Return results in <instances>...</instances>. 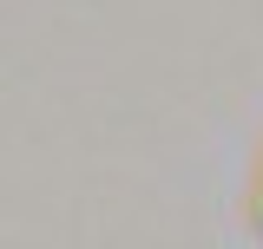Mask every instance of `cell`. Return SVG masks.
<instances>
[{"instance_id":"1","label":"cell","mask_w":263,"mask_h":249,"mask_svg":"<svg viewBox=\"0 0 263 249\" xmlns=\"http://www.w3.org/2000/svg\"><path fill=\"white\" fill-rule=\"evenodd\" d=\"M250 223L263 230V164H257V197H250Z\"/></svg>"}]
</instances>
